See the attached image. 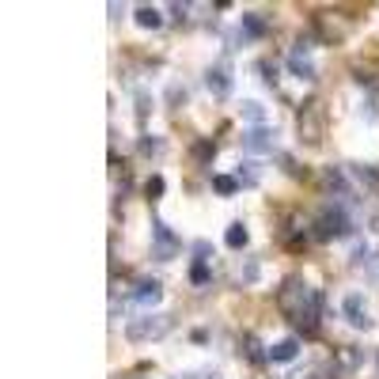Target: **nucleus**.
Returning <instances> with one entry per match:
<instances>
[{
	"label": "nucleus",
	"mask_w": 379,
	"mask_h": 379,
	"mask_svg": "<svg viewBox=\"0 0 379 379\" xmlns=\"http://www.w3.org/2000/svg\"><path fill=\"white\" fill-rule=\"evenodd\" d=\"M292 319H296V326H300L303 334H315V330H319V319H322V292H319V288L308 285V296H303V303L296 308Z\"/></svg>",
	"instance_id": "obj_4"
},
{
	"label": "nucleus",
	"mask_w": 379,
	"mask_h": 379,
	"mask_svg": "<svg viewBox=\"0 0 379 379\" xmlns=\"http://www.w3.org/2000/svg\"><path fill=\"white\" fill-rule=\"evenodd\" d=\"M133 19H136V27H144V30H159V27H164V12L152 8V4H141L133 12Z\"/></svg>",
	"instance_id": "obj_12"
},
{
	"label": "nucleus",
	"mask_w": 379,
	"mask_h": 379,
	"mask_svg": "<svg viewBox=\"0 0 379 379\" xmlns=\"http://www.w3.org/2000/svg\"><path fill=\"white\" fill-rule=\"evenodd\" d=\"M357 360H360V357H357L353 349H342V364H345V368H357Z\"/></svg>",
	"instance_id": "obj_26"
},
{
	"label": "nucleus",
	"mask_w": 379,
	"mask_h": 379,
	"mask_svg": "<svg viewBox=\"0 0 379 379\" xmlns=\"http://www.w3.org/2000/svg\"><path fill=\"white\" fill-rule=\"evenodd\" d=\"M258 69H262V80H265V84H270V87H277V64L262 61V64H258Z\"/></svg>",
	"instance_id": "obj_22"
},
{
	"label": "nucleus",
	"mask_w": 379,
	"mask_h": 379,
	"mask_svg": "<svg viewBox=\"0 0 379 379\" xmlns=\"http://www.w3.org/2000/svg\"><path fill=\"white\" fill-rule=\"evenodd\" d=\"M368 262H372V247L357 243V247H353V265H368Z\"/></svg>",
	"instance_id": "obj_21"
},
{
	"label": "nucleus",
	"mask_w": 379,
	"mask_h": 379,
	"mask_svg": "<svg viewBox=\"0 0 379 379\" xmlns=\"http://www.w3.org/2000/svg\"><path fill=\"white\" fill-rule=\"evenodd\" d=\"M300 136L308 144L322 141V110H319V103H308V107L300 110Z\"/></svg>",
	"instance_id": "obj_9"
},
{
	"label": "nucleus",
	"mask_w": 379,
	"mask_h": 379,
	"mask_svg": "<svg viewBox=\"0 0 379 379\" xmlns=\"http://www.w3.org/2000/svg\"><path fill=\"white\" fill-rule=\"evenodd\" d=\"M239 35L243 38H262L265 35V19L258 12H247L243 19H239Z\"/></svg>",
	"instance_id": "obj_13"
},
{
	"label": "nucleus",
	"mask_w": 379,
	"mask_h": 379,
	"mask_svg": "<svg viewBox=\"0 0 379 379\" xmlns=\"http://www.w3.org/2000/svg\"><path fill=\"white\" fill-rule=\"evenodd\" d=\"M213 190L220 193V197H231V193L239 190V179H231V175H213Z\"/></svg>",
	"instance_id": "obj_17"
},
{
	"label": "nucleus",
	"mask_w": 379,
	"mask_h": 379,
	"mask_svg": "<svg viewBox=\"0 0 379 379\" xmlns=\"http://www.w3.org/2000/svg\"><path fill=\"white\" fill-rule=\"evenodd\" d=\"M342 315H345V322H349L353 330H372V315H368V303H364L360 292H349L342 300Z\"/></svg>",
	"instance_id": "obj_7"
},
{
	"label": "nucleus",
	"mask_w": 379,
	"mask_h": 379,
	"mask_svg": "<svg viewBox=\"0 0 379 379\" xmlns=\"http://www.w3.org/2000/svg\"><path fill=\"white\" fill-rule=\"evenodd\" d=\"M159 300H164V285H159V281H141V285L129 292V303H136V308H144V311H152Z\"/></svg>",
	"instance_id": "obj_10"
},
{
	"label": "nucleus",
	"mask_w": 379,
	"mask_h": 379,
	"mask_svg": "<svg viewBox=\"0 0 379 379\" xmlns=\"http://www.w3.org/2000/svg\"><path fill=\"white\" fill-rule=\"evenodd\" d=\"M171 12H175V19H186L190 8H186V4H171Z\"/></svg>",
	"instance_id": "obj_29"
},
{
	"label": "nucleus",
	"mask_w": 379,
	"mask_h": 379,
	"mask_svg": "<svg viewBox=\"0 0 379 379\" xmlns=\"http://www.w3.org/2000/svg\"><path fill=\"white\" fill-rule=\"evenodd\" d=\"M193 156H197V159H201V164H205V159H213V156H216V144H209V141H201V144H197V148H193Z\"/></svg>",
	"instance_id": "obj_24"
},
{
	"label": "nucleus",
	"mask_w": 379,
	"mask_h": 379,
	"mask_svg": "<svg viewBox=\"0 0 379 379\" xmlns=\"http://www.w3.org/2000/svg\"><path fill=\"white\" fill-rule=\"evenodd\" d=\"M213 281V270H209V262H193V270H190V285H209Z\"/></svg>",
	"instance_id": "obj_18"
},
{
	"label": "nucleus",
	"mask_w": 379,
	"mask_h": 379,
	"mask_svg": "<svg viewBox=\"0 0 379 379\" xmlns=\"http://www.w3.org/2000/svg\"><path fill=\"white\" fill-rule=\"evenodd\" d=\"M243 281H258V262H247V270H243Z\"/></svg>",
	"instance_id": "obj_28"
},
{
	"label": "nucleus",
	"mask_w": 379,
	"mask_h": 379,
	"mask_svg": "<svg viewBox=\"0 0 379 379\" xmlns=\"http://www.w3.org/2000/svg\"><path fill=\"white\" fill-rule=\"evenodd\" d=\"M265 353H270L273 364H288V360L300 357V342H296V337H281V342H273Z\"/></svg>",
	"instance_id": "obj_11"
},
{
	"label": "nucleus",
	"mask_w": 379,
	"mask_h": 379,
	"mask_svg": "<svg viewBox=\"0 0 379 379\" xmlns=\"http://www.w3.org/2000/svg\"><path fill=\"white\" fill-rule=\"evenodd\" d=\"M224 243H228L231 251H243V247L251 243V231H247V224H243V220H236V224H231V228H228V236H224Z\"/></svg>",
	"instance_id": "obj_14"
},
{
	"label": "nucleus",
	"mask_w": 379,
	"mask_h": 379,
	"mask_svg": "<svg viewBox=\"0 0 379 379\" xmlns=\"http://www.w3.org/2000/svg\"><path fill=\"white\" fill-rule=\"evenodd\" d=\"M353 228H357V224H353L349 213H345V205H342V201H334V205H330L326 213L315 220L311 236H315V239H349Z\"/></svg>",
	"instance_id": "obj_2"
},
{
	"label": "nucleus",
	"mask_w": 379,
	"mask_h": 379,
	"mask_svg": "<svg viewBox=\"0 0 379 379\" xmlns=\"http://www.w3.org/2000/svg\"><path fill=\"white\" fill-rule=\"evenodd\" d=\"M236 179H239V186H258V182H262V167H258L254 159H243L239 171H236Z\"/></svg>",
	"instance_id": "obj_15"
},
{
	"label": "nucleus",
	"mask_w": 379,
	"mask_h": 379,
	"mask_svg": "<svg viewBox=\"0 0 379 379\" xmlns=\"http://www.w3.org/2000/svg\"><path fill=\"white\" fill-rule=\"evenodd\" d=\"M243 345H247V357H251L254 364H262V360H270V353H262V345H258V337H254V334H247V337H243Z\"/></svg>",
	"instance_id": "obj_19"
},
{
	"label": "nucleus",
	"mask_w": 379,
	"mask_h": 379,
	"mask_svg": "<svg viewBox=\"0 0 379 379\" xmlns=\"http://www.w3.org/2000/svg\"><path fill=\"white\" fill-rule=\"evenodd\" d=\"M159 152H164V141H159V136H144L141 141V156H159Z\"/></svg>",
	"instance_id": "obj_20"
},
{
	"label": "nucleus",
	"mask_w": 379,
	"mask_h": 379,
	"mask_svg": "<svg viewBox=\"0 0 379 379\" xmlns=\"http://www.w3.org/2000/svg\"><path fill=\"white\" fill-rule=\"evenodd\" d=\"M288 69H292V76H300V80H315V61H311V42H296L292 50H288Z\"/></svg>",
	"instance_id": "obj_8"
},
{
	"label": "nucleus",
	"mask_w": 379,
	"mask_h": 379,
	"mask_svg": "<svg viewBox=\"0 0 379 379\" xmlns=\"http://www.w3.org/2000/svg\"><path fill=\"white\" fill-rule=\"evenodd\" d=\"M179 251H182V239L175 236L159 216H152V258H156V262H171Z\"/></svg>",
	"instance_id": "obj_3"
},
{
	"label": "nucleus",
	"mask_w": 379,
	"mask_h": 379,
	"mask_svg": "<svg viewBox=\"0 0 379 379\" xmlns=\"http://www.w3.org/2000/svg\"><path fill=\"white\" fill-rule=\"evenodd\" d=\"M175 330V319L171 315H164V311H144L141 319H129L125 322V337L133 345H141V342H159V337H167Z\"/></svg>",
	"instance_id": "obj_1"
},
{
	"label": "nucleus",
	"mask_w": 379,
	"mask_h": 379,
	"mask_svg": "<svg viewBox=\"0 0 379 379\" xmlns=\"http://www.w3.org/2000/svg\"><path fill=\"white\" fill-rule=\"evenodd\" d=\"M175 379H220V376H216L213 368H197V372H179Z\"/></svg>",
	"instance_id": "obj_23"
},
{
	"label": "nucleus",
	"mask_w": 379,
	"mask_h": 379,
	"mask_svg": "<svg viewBox=\"0 0 379 379\" xmlns=\"http://www.w3.org/2000/svg\"><path fill=\"white\" fill-rule=\"evenodd\" d=\"M156 193H164V179H159V175L148 179V197H156Z\"/></svg>",
	"instance_id": "obj_27"
},
{
	"label": "nucleus",
	"mask_w": 379,
	"mask_h": 379,
	"mask_svg": "<svg viewBox=\"0 0 379 379\" xmlns=\"http://www.w3.org/2000/svg\"><path fill=\"white\" fill-rule=\"evenodd\" d=\"M209 254H213V247H209L205 239H197V243H193V262H209Z\"/></svg>",
	"instance_id": "obj_25"
},
{
	"label": "nucleus",
	"mask_w": 379,
	"mask_h": 379,
	"mask_svg": "<svg viewBox=\"0 0 379 379\" xmlns=\"http://www.w3.org/2000/svg\"><path fill=\"white\" fill-rule=\"evenodd\" d=\"M243 148L251 152V156H270V152H277V129L270 125H254L243 133Z\"/></svg>",
	"instance_id": "obj_5"
},
{
	"label": "nucleus",
	"mask_w": 379,
	"mask_h": 379,
	"mask_svg": "<svg viewBox=\"0 0 379 379\" xmlns=\"http://www.w3.org/2000/svg\"><path fill=\"white\" fill-rule=\"evenodd\" d=\"M205 87L216 95V99H228V95H231V87H236V76H231V64H228V61H216V64H209V72H205Z\"/></svg>",
	"instance_id": "obj_6"
},
{
	"label": "nucleus",
	"mask_w": 379,
	"mask_h": 379,
	"mask_svg": "<svg viewBox=\"0 0 379 379\" xmlns=\"http://www.w3.org/2000/svg\"><path fill=\"white\" fill-rule=\"evenodd\" d=\"M243 118L251 122V129H254V125H265V107H262L258 99H247V103H243Z\"/></svg>",
	"instance_id": "obj_16"
}]
</instances>
